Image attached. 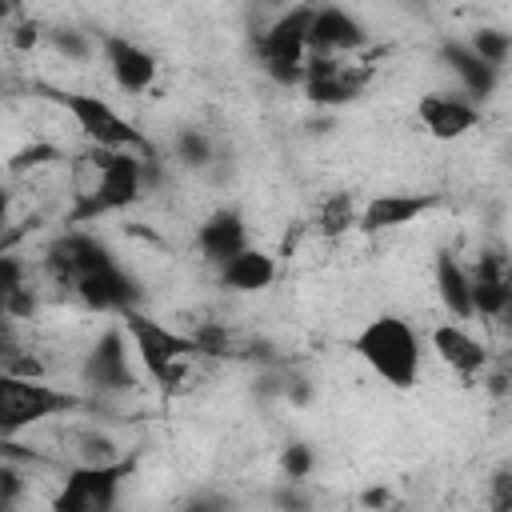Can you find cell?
<instances>
[{"label": "cell", "instance_id": "obj_1", "mask_svg": "<svg viewBox=\"0 0 512 512\" xmlns=\"http://www.w3.org/2000/svg\"><path fill=\"white\" fill-rule=\"evenodd\" d=\"M352 352L392 388H412L420 380V336L404 316H372L356 336Z\"/></svg>", "mask_w": 512, "mask_h": 512}, {"label": "cell", "instance_id": "obj_2", "mask_svg": "<svg viewBox=\"0 0 512 512\" xmlns=\"http://www.w3.org/2000/svg\"><path fill=\"white\" fill-rule=\"evenodd\" d=\"M84 160H88L96 180H92V188L76 192V208L68 212V224H84V220H96L104 212H120V208L140 200V192H144V156L92 148Z\"/></svg>", "mask_w": 512, "mask_h": 512}, {"label": "cell", "instance_id": "obj_3", "mask_svg": "<svg viewBox=\"0 0 512 512\" xmlns=\"http://www.w3.org/2000/svg\"><path fill=\"white\" fill-rule=\"evenodd\" d=\"M120 328H124V336L132 340V352L140 356L144 372H148L152 380H160V384H180L188 360L200 356L192 336H180V332H172L168 324H160V320H152V316H144V312H136V308L120 316Z\"/></svg>", "mask_w": 512, "mask_h": 512}, {"label": "cell", "instance_id": "obj_4", "mask_svg": "<svg viewBox=\"0 0 512 512\" xmlns=\"http://www.w3.org/2000/svg\"><path fill=\"white\" fill-rule=\"evenodd\" d=\"M52 100L76 120V128L92 140V148H108V152H136L144 160H152V144L148 136L124 120L108 100L88 96V92H52Z\"/></svg>", "mask_w": 512, "mask_h": 512}, {"label": "cell", "instance_id": "obj_5", "mask_svg": "<svg viewBox=\"0 0 512 512\" xmlns=\"http://www.w3.org/2000/svg\"><path fill=\"white\" fill-rule=\"evenodd\" d=\"M84 408L76 392L52 388L44 380H24V376H0V424L4 436H16L20 428H32L48 416H64Z\"/></svg>", "mask_w": 512, "mask_h": 512}, {"label": "cell", "instance_id": "obj_6", "mask_svg": "<svg viewBox=\"0 0 512 512\" xmlns=\"http://www.w3.org/2000/svg\"><path fill=\"white\" fill-rule=\"evenodd\" d=\"M128 472L132 460H100L72 468L52 496V512H112Z\"/></svg>", "mask_w": 512, "mask_h": 512}, {"label": "cell", "instance_id": "obj_7", "mask_svg": "<svg viewBox=\"0 0 512 512\" xmlns=\"http://www.w3.org/2000/svg\"><path fill=\"white\" fill-rule=\"evenodd\" d=\"M308 76H304V96L312 104H348L356 100L368 80H372V64L352 60V56H308Z\"/></svg>", "mask_w": 512, "mask_h": 512}, {"label": "cell", "instance_id": "obj_8", "mask_svg": "<svg viewBox=\"0 0 512 512\" xmlns=\"http://www.w3.org/2000/svg\"><path fill=\"white\" fill-rule=\"evenodd\" d=\"M312 12L308 4L288 8L284 16L272 20V28L260 36V64L268 68H304L308 64V32H312Z\"/></svg>", "mask_w": 512, "mask_h": 512}, {"label": "cell", "instance_id": "obj_9", "mask_svg": "<svg viewBox=\"0 0 512 512\" xmlns=\"http://www.w3.org/2000/svg\"><path fill=\"white\" fill-rule=\"evenodd\" d=\"M44 264H48V272H52L60 284L76 288L84 276H92V272L116 264V256H112L96 236H88V232H64L60 240L48 244Z\"/></svg>", "mask_w": 512, "mask_h": 512}, {"label": "cell", "instance_id": "obj_10", "mask_svg": "<svg viewBox=\"0 0 512 512\" xmlns=\"http://www.w3.org/2000/svg\"><path fill=\"white\" fill-rule=\"evenodd\" d=\"M416 120L424 124V132L432 140H460L480 124V108L464 96H448V92H424L416 100Z\"/></svg>", "mask_w": 512, "mask_h": 512}, {"label": "cell", "instance_id": "obj_11", "mask_svg": "<svg viewBox=\"0 0 512 512\" xmlns=\"http://www.w3.org/2000/svg\"><path fill=\"white\" fill-rule=\"evenodd\" d=\"M100 52H104V64H108L116 88H124V92H148V88L156 84L160 64H156V56H152L148 48H140L136 40L108 32V36L100 40Z\"/></svg>", "mask_w": 512, "mask_h": 512}, {"label": "cell", "instance_id": "obj_12", "mask_svg": "<svg viewBox=\"0 0 512 512\" xmlns=\"http://www.w3.org/2000/svg\"><path fill=\"white\" fill-rule=\"evenodd\" d=\"M368 44V32L344 8H316L308 32V56H352Z\"/></svg>", "mask_w": 512, "mask_h": 512}, {"label": "cell", "instance_id": "obj_13", "mask_svg": "<svg viewBox=\"0 0 512 512\" xmlns=\"http://www.w3.org/2000/svg\"><path fill=\"white\" fill-rule=\"evenodd\" d=\"M440 204L436 192H384V196H372L360 212V232H388V228H400V224H412L416 216L432 212Z\"/></svg>", "mask_w": 512, "mask_h": 512}, {"label": "cell", "instance_id": "obj_14", "mask_svg": "<svg viewBox=\"0 0 512 512\" xmlns=\"http://www.w3.org/2000/svg\"><path fill=\"white\" fill-rule=\"evenodd\" d=\"M72 292H76L92 312H116V316L132 312V308H136V296H140V292H136V280H132L120 264H108V268L84 276Z\"/></svg>", "mask_w": 512, "mask_h": 512}, {"label": "cell", "instance_id": "obj_15", "mask_svg": "<svg viewBox=\"0 0 512 512\" xmlns=\"http://www.w3.org/2000/svg\"><path fill=\"white\" fill-rule=\"evenodd\" d=\"M196 248H200L204 260H212L216 268L228 264L232 256H240L244 248H252V244H248V224H244V216L232 212V208L212 212V216L196 228Z\"/></svg>", "mask_w": 512, "mask_h": 512}, {"label": "cell", "instance_id": "obj_16", "mask_svg": "<svg viewBox=\"0 0 512 512\" xmlns=\"http://www.w3.org/2000/svg\"><path fill=\"white\" fill-rule=\"evenodd\" d=\"M432 348H436V356H440L460 380H476V376L488 368V348H484L472 332H464L460 324H440V328H432Z\"/></svg>", "mask_w": 512, "mask_h": 512}, {"label": "cell", "instance_id": "obj_17", "mask_svg": "<svg viewBox=\"0 0 512 512\" xmlns=\"http://www.w3.org/2000/svg\"><path fill=\"white\" fill-rule=\"evenodd\" d=\"M472 276V308L476 316L500 320L508 308V260H500L496 252H484L476 260V268H468Z\"/></svg>", "mask_w": 512, "mask_h": 512}, {"label": "cell", "instance_id": "obj_18", "mask_svg": "<svg viewBox=\"0 0 512 512\" xmlns=\"http://www.w3.org/2000/svg\"><path fill=\"white\" fill-rule=\"evenodd\" d=\"M84 376L96 388H128L132 384V368H128V344H124V328H112L96 340V348L84 360Z\"/></svg>", "mask_w": 512, "mask_h": 512}, {"label": "cell", "instance_id": "obj_19", "mask_svg": "<svg viewBox=\"0 0 512 512\" xmlns=\"http://www.w3.org/2000/svg\"><path fill=\"white\" fill-rule=\"evenodd\" d=\"M276 280V256L264 248H244L228 264H220V284L228 292H264Z\"/></svg>", "mask_w": 512, "mask_h": 512}, {"label": "cell", "instance_id": "obj_20", "mask_svg": "<svg viewBox=\"0 0 512 512\" xmlns=\"http://www.w3.org/2000/svg\"><path fill=\"white\" fill-rule=\"evenodd\" d=\"M436 292H440L444 308L456 320H472L476 316V308H472V276H468V268L452 252L436 256Z\"/></svg>", "mask_w": 512, "mask_h": 512}, {"label": "cell", "instance_id": "obj_21", "mask_svg": "<svg viewBox=\"0 0 512 512\" xmlns=\"http://www.w3.org/2000/svg\"><path fill=\"white\" fill-rule=\"evenodd\" d=\"M440 52H444L448 68L460 76V84H464V92H468L472 100L492 96V88H496V68H492V64H484V60H480L468 44H460V40H448Z\"/></svg>", "mask_w": 512, "mask_h": 512}, {"label": "cell", "instance_id": "obj_22", "mask_svg": "<svg viewBox=\"0 0 512 512\" xmlns=\"http://www.w3.org/2000/svg\"><path fill=\"white\" fill-rule=\"evenodd\" d=\"M360 212H364V204H356L352 192H332V196L320 200V208H316V232L328 236V240H336V236L360 228Z\"/></svg>", "mask_w": 512, "mask_h": 512}, {"label": "cell", "instance_id": "obj_23", "mask_svg": "<svg viewBox=\"0 0 512 512\" xmlns=\"http://www.w3.org/2000/svg\"><path fill=\"white\" fill-rule=\"evenodd\" d=\"M468 48H472L484 64H492V68L500 72V64L512 56V36H508V32H500V28H480V32L468 40Z\"/></svg>", "mask_w": 512, "mask_h": 512}, {"label": "cell", "instance_id": "obj_24", "mask_svg": "<svg viewBox=\"0 0 512 512\" xmlns=\"http://www.w3.org/2000/svg\"><path fill=\"white\" fill-rule=\"evenodd\" d=\"M176 152H180V160L192 164V168H204V164L212 160V144H208V136L196 132V128H184V132L176 136Z\"/></svg>", "mask_w": 512, "mask_h": 512}, {"label": "cell", "instance_id": "obj_25", "mask_svg": "<svg viewBox=\"0 0 512 512\" xmlns=\"http://www.w3.org/2000/svg\"><path fill=\"white\" fill-rule=\"evenodd\" d=\"M488 508L492 512H512V468H496L488 480Z\"/></svg>", "mask_w": 512, "mask_h": 512}, {"label": "cell", "instance_id": "obj_26", "mask_svg": "<svg viewBox=\"0 0 512 512\" xmlns=\"http://www.w3.org/2000/svg\"><path fill=\"white\" fill-rule=\"evenodd\" d=\"M280 464H284L288 480H296V484H300V480L312 472V452H308L304 444H292V448L284 452V460H280Z\"/></svg>", "mask_w": 512, "mask_h": 512}, {"label": "cell", "instance_id": "obj_27", "mask_svg": "<svg viewBox=\"0 0 512 512\" xmlns=\"http://www.w3.org/2000/svg\"><path fill=\"white\" fill-rule=\"evenodd\" d=\"M56 48L68 52V56H88V48H84V40H80L76 32H60V36H56Z\"/></svg>", "mask_w": 512, "mask_h": 512}, {"label": "cell", "instance_id": "obj_28", "mask_svg": "<svg viewBox=\"0 0 512 512\" xmlns=\"http://www.w3.org/2000/svg\"><path fill=\"white\" fill-rule=\"evenodd\" d=\"M360 500H364L368 508H388V504H392V492H388V488H368Z\"/></svg>", "mask_w": 512, "mask_h": 512}, {"label": "cell", "instance_id": "obj_29", "mask_svg": "<svg viewBox=\"0 0 512 512\" xmlns=\"http://www.w3.org/2000/svg\"><path fill=\"white\" fill-rule=\"evenodd\" d=\"M16 492H20V480H16V472H12V468H4V508H12Z\"/></svg>", "mask_w": 512, "mask_h": 512}, {"label": "cell", "instance_id": "obj_30", "mask_svg": "<svg viewBox=\"0 0 512 512\" xmlns=\"http://www.w3.org/2000/svg\"><path fill=\"white\" fill-rule=\"evenodd\" d=\"M184 512H224V500H216V496H204V500H192Z\"/></svg>", "mask_w": 512, "mask_h": 512}, {"label": "cell", "instance_id": "obj_31", "mask_svg": "<svg viewBox=\"0 0 512 512\" xmlns=\"http://www.w3.org/2000/svg\"><path fill=\"white\" fill-rule=\"evenodd\" d=\"M20 48H28V44H36V24H20L16 28V36H12Z\"/></svg>", "mask_w": 512, "mask_h": 512}, {"label": "cell", "instance_id": "obj_32", "mask_svg": "<svg viewBox=\"0 0 512 512\" xmlns=\"http://www.w3.org/2000/svg\"><path fill=\"white\" fill-rule=\"evenodd\" d=\"M276 504H280V508H300V512L308 508V504H304L296 492H280V496H276Z\"/></svg>", "mask_w": 512, "mask_h": 512}, {"label": "cell", "instance_id": "obj_33", "mask_svg": "<svg viewBox=\"0 0 512 512\" xmlns=\"http://www.w3.org/2000/svg\"><path fill=\"white\" fill-rule=\"evenodd\" d=\"M492 388H496V392H512V364H508V368H504V372L492 380Z\"/></svg>", "mask_w": 512, "mask_h": 512}, {"label": "cell", "instance_id": "obj_34", "mask_svg": "<svg viewBox=\"0 0 512 512\" xmlns=\"http://www.w3.org/2000/svg\"><path fill=\"white\" fill-rule=\"evenodd\" d=\"M504 324H508V332H512V272H508V308H504V316H500Z\"/></svg>", "mask_w": 512, "mask_h": 512}, {"label": "cell", "instance_id": "obj_35", "mask_svg": "<svg viewBox=\"0 0 512 512\" xmlns=\"http://www.w3.org/2000/svg\"><path fill=\"white\" fill-rule=\"evenodd\" d=\"M508 272H512V252H508Z\"/></svg>", "mask_w": 512, "mask_h": 512}]
</instances>
